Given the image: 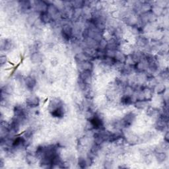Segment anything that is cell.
<instances>
[{"label":"cell","mask_w":169,"mask_h":169,"mask_svg":"<svg viewBox=\"0 0 169 169\" xmlns=\"http://www.w3.org/2000/svg\"><path fill=\"white\" fill-rule=\"evenodd\" d=\"M42 60V56L41 54H39V52H35L32 54L31 56V61H32L33 63H38V62L41 61Z\"/></svg>","instance_id":"cell-16"},{"label":"cell","mask_w":169,"mask_h":169,"mask_svg":"<svg viewBox=\"0 0 169 169\" xmlns=\"http://www.w3.org/2000/svg\"><path fill=\"white\" fill-rule=\"evenodd\" d=\"M91 129H96V130H103L104 129V123L99 116L92 114V116L88 120Z\"/></svg>","instance_id":"cell-1"},{"label":"cell","mask_w":169,"mask_h":169,"mask_svg":"<svg viewBox=\"0 0 169 169\" xmlns=\"http://www.w3.org/2000/svg\"><path fill=\"white\" fill-rule=\"evenodd\" d=\"M13 112H14V116H15L26 117V110L22 105L15 106L14 107V110H13Z\"/></svg>","instance_id":"cell-8"},{"label":"cell","mask_w":169,"mask_h":169,"mask_svg":"<svg viewBox=\"0 0 169 169\" xmlns=\"http://www.w3.org/2000/svg\"><path fill=\"white\" fill-rule=\"evenodd\" d=\"M19 6L22 11H29L32 8V3L29 1H21L19 2Z\"/></svg>","instance_id":"cell-13"},{"label":"cell","mask_w":169,"mask_h":169,"mask_svg":"<svg viewBox=\"0 0 169 169\" xmlns=\"http://www.w3.org/2000/svg\"><path fill=\"white\" fill-rule=\"evenodd\" d=\"M164 141H165L166 142H167V143H168V141H169V133H168V132H167V133H165V135H164Z\"/></svg>","instance_id":"cell-23"},{"label":"cell","mask_w":169,"mask_h":169,"mask_svg":"<svg viewBox=\"0 0 169 169\" xmlns=\"http://www.w3.org/2000/svg\"><path fill=\"white\" fill-rule=\"evenodd\" d=\"M121 103L124 105H130L133 103V97L130 95H124L121 99Z\"/></svg>","instance_id":"cell-14"},{"label":"cell","mask_w":169,"mask_h":169,"mask_svg":"<svg viewBox=\"0 0 169 169\" xmlns=\"http://www.w3.org/2000/svg\"><path fill=\"white\" fill-rule=\"evenodd\" d=\"M26 104L30 108L37 107L40 104V99L37 96H30L26 100Z\"/></svg>","instance_id":"cell-5"},{"label":"cell","mask_w":169,"mask_h":169,"mask_svg":"<svg viewBox=\"0 0 169 169\" xmlns=\"http://www.w3.org/2000/svg\"><path fill=\"white\" fill-rule=\"evenodd\" d=\"M114 58L116 59V60L117 63L124 64V63H126L127 56L124 54H123V53L121 52L120 51L117 50L115 52Z\"/></svg>","instance_id":"cell-10"},{"label":"cell","mask_w":169,"mask_h":169,"mask_svg":"<svg viewBox=\"0 0 169 169\" xmlns=\"http://www.w3.org/2000/svg\"><path fill=\"white\" fill-rule=\"evenodd\" d=\"M137 42H138V44H140V46H145V45H147V44L148 41H147V39L145 38V37H140L138 38V41H137Z\"/></svg>","instance_id":"cell-19"},{"label":"cell","mask_w":169,"mask_h":169,"mask_svg":"<svg viewBox=\"0 0 169 169\" xmlns=\"http://www.w3.org/2000/svg\"><path fill=\"white\" fill-rule=\"evenodd\" d=\"M7 61V57L6 56L2 55L1 56V58H0V62H1V65H3V64H5Z\"/></svg>","instance_id":"cell-22"},{"label":"cell","mask_w":169,"mask_h":169,"mask_svg":"<svg viewBox=\"0 0 169 169\" xmlns=\"http://www.w3.org/2000/svg\"><path fill=\"white\" fill-rule=\"evenodd\" d=\"M25 83L26 84V87L30 91H33L34 88L37 85V80L34 77L32 76H29L26 77L25 80Z\"/></svg>","instance_id":"cell-6"},{"label":"cell","mask_w":169,"mask_h":169,"mask_svg":"<svg viewBox=\"0 0 169 169\" xmlns=\"http://www.w3.org/2000/svg\"><path fill=\"white\" fill-rule=\"evenodd\" d=\"M14 48V43H13L10 39H4L2 41L1 44V48L2 50L3 51H8L11 50L12 48Z\"/></svg>","instance_id":"cell-7"},{"label":"cell","mask_w":169,"mask_h":169,"mask_svg":"<svg viewBox=\"0 0 169 169\" xmlns=\"http://www.w3.org/2000/svg\"><path fill=\"white\" fill-rule=\"evenodd\" d=\"M36 159H37L36 156L34 157L32 155L29 154L26 157V161L29 163V164H34L35 162H36Z\"/></svg>","instance_id":"cell-17"},{"label":"cell","mask_w":169,"mask_h":169,"mask_svg":"<svg viewBox=\"0 0 169 169\" xmlns=\"http://www.w3.org/2000/svg\"><path fill=\"white\" fill-rule=\"evenodd\" d=\"M161 76L164 79H168V70L167 69L161 73Z\"/></svg>","instance_id":"cell-21"},{"label":"cell","mask_w":169,"mask_h":169,"mask_svg":"<svg viewBox=\"0 0 169 169\" xmlns=\"http://www.w3.org/2000/svg\"><path fill=\"white\" fill-rule=\"evenodd\" d=\"M52 116H54L55 118H61L62 117H64L65 112H64V105H62L60 106L59 108H56L54 111L50 112Z\"/></svg>","instance_id":"cell-12"},{"label":"cell","mask_w":169,"mask_h":169,"mask_svg":"<svg viewBox=\"0 0 169 169\" xmlns=\"http://www.w3.org/2000/svg\"><path fill=\"white\" fill-rule=\"evenodd\" d=\"M84 3H85V2L83 1H75L73 2V7L76 9H79L83 7L84 5Z\"/></svg>","instance_id":"cell-20"},{"label":"cell","mask_w":169,"mask_h":169,"mask_svg":"<svg viewBox=\"0 0 169 169\" xmlns=\"http://www.w3.org/2000/svg\"><path fill=\"white\" fill-rule=\"evenodd\" d=\"M155 157H156L158 163H163L166 161L167 155L164 152H157L155 154Z\"/></svg>","instance_id":"cell-15"},{"label":"cell","mask_w":169,"mask_h":169,"mask_svg":"<svg viewBox=\"0 0 169 169\" xmlns=\"http://www.w3.org/2000/svg\"><path fill=\"white\" fill-rule=\"evenodd\" d=\"M155 90H156L158 94H163L166 91V87L163 84H159V85L157 86V87L155 88Z\"/></svg>","instance_id":"cell-18"},{"label":"cell","mask_w":169,"mask_h":169,"mask_svg":"<svg viewBox=\"0 0 169 169\" xmlns=\"http://www.w3.org/2000/svg\"><path fill=\"white\" fill-rule=\"evenodd\" d=\"M40 19H41V21L44 24L50 23L53 20V18L52 17V16L49 14L48 11H44V12L41 13Z\"/></svg>","instance_id":"cell-11"},{"label":"cell","mask_w":169,"mask_h":169,"mask_svg":"<svg viewBox=\"0 0 169 169\" xmlns=\"http://www.w3.org/2000/svg\"><path fill=\"white\" fill-rule=\"evenodd\" d=\"M73 30L72 26L69 25H65L61 29V36L66 41H68L73 37Z\"/></svg>","instance_id":"cell-3"},{"label":"cell","mask_w":169,"mask_h":169,"mask_svg":"<svg viewBox=\"0 0 169 169\" xmlns=\"http://www.w3.org/2000/svg\"><path fill=\"white\" fill-rule=\"evenodd\" d=\"M136 120V114L133 112H129L127 114L122 120L120 122L121 124V126L124 128H129L132 125V124Z\"/></svg>","instance_id":"cell-2"},{"label":"cell","mask_w":169,"mask_h":169,"mask_svg":"<svg viewBox=\"0 0 169 169\" xmlns=\"http://www.w3.org/2000/svg\"><path fill=\"white\" fill-rule=\"evenodd\" d=\"M79 67L81 69V72H92L93 65L92 62H91L89 60L82 62V63L79 64Z\"/></svg>","instance_id":"cell-9"},{"label":"cell","mask_w":169,"mask_h":169,"mask_svg":"<svg viewBox=\"0 0 169 169\" xmlns=\"http://www.w3.org/2000/svg\"><path fill=\"white\" fill-rule=\"evenodd\" d=\"M64 105L63 103L61 100L59 99H57V98H54V99H52L50 101V103H49L48 105V110L49 112H51L52 111H54L56 108H59L60 106Z\"/></svg>","instance_id":"cell-4"}]
</instances>
